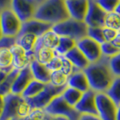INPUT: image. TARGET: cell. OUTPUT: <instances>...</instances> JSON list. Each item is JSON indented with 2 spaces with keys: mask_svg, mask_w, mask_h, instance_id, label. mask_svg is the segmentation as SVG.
Wrapping results in <instances>:
<instances>
[{
  "mask_svg": "<svg viewBox=\"0 0 120 120\" xmlns=\"http://www.w3.org/2000/svg\"><path fill=\"white\" fill-rule=\"evenodd\" d=\"M108 27L116 31L120 30V15H118L115 12H111L106 14L105 20H104V26Z\"/></svg>",
  "mask_w": 120,
  "mask_h": 120,
  "instance_id": "obj_29",
  "label": "cell"
},
{
  "mask_svg": "<svg viewBox=\"0 0 120 120\" xmlns=\"http://www.w3.org/2000/svg\"><path fill=\"white\" fill-rule=\"evenodd\" d=\"M75 46H76V41L75 40L67 37H59L57 46L54 50L57 56H64L67 52H69L72 49H74Z\"/></svg>",
  "mask_w": 120,
  "mask_h": 120,
  "instance_id": "obj_24",
  "label": "cell"
},
{
  "mask_svg": "<svg viewBox=\"0 0 120 120\" xmlns=\"http://www.w3.org/2000/svg\"><path fill=\"white\" fill-rule=\"evenodd\" d=\"M45 120H49V116H48V115H47V116H46Z\"/></svg>",
  "mask_w": 120,
  "mask_h": 120,
  "instance_id": "obj_50",
  "label": "cell"
},
{
  "mask_svg": "<svg viewBox=\"0 0 120 120\" xmlns=\"http://www.w3.org/2000/svg\"><path fill=\"white\" fill-rule=\"evenodd\" d=\"M64 56H65L73 64V65L79 71H83L90 64L89 61L83 56V54L76 48V46L74 49H72L69 52H67Z\"/></svg>",
  "mask_w": 120,
  "mask_h": 120,
  "instance_id": "obj_19",
  "label": "cell"
},
{
  "mask_svg": "<svg viewBox=\"0 0 120 120\" xmlns=\"http://www.w3.org/2000/svg\"><path fill=\"white\" fill-rule=\"evenodd\" d=\"M38 1H40V3H41V2H42V1H43V0H38Z\"/></svg>",
  "mask_w": 120,
  "mask_h": 120,
  "instance_id": "obj_51",
  "label": "cell"
},
{
  "mask_svg": "<svg viewBox=\"0 0 120 120\" xmlns=\"http://www.w3.org/2000/svg\"><path fill=\"white\" fill-rule=\"evenodd\" d=\"M111 43L114 45L115 48H116V49L120 51V32L119 31H118L117 34L116 35V37L114 38V40L111 41Z\"/></svg>",
  "mask_w": 120,
  "mask_h": 120,
  "instance_id": "obj_44",
  "label": "cell"
},
{
  "mask_svg": "<svg viewBox=\"0 0 120 120\" xmlns=\"http://www.w3.org/2000/svg\"><path fill=\"white\" fill-rule=\"evenodd\" d=\"M100 51H101L102 56L108 59L120 52L116 48L114 47V45L111 42H107V41L100 44Z\"/></svg>",
  "mask_w": 120,
  "mask_h": 120,
  "instance_id": "obj_31",
  "label": "cell"
},
{
  "mask_svg": "<svg viewBox=\"0 0 120 120\" xmlns=\"http://www.w3.org/2000/svg\"><path fill=\"white\" fill-rule=\"evenodd\" d=\"M40 4L38 0H12L11 9L22 22L34 18L36 10Z\"/></svg>",
  "mask_w": 120,
  "mask_h": 120,
  "instance_id": "obj_6",
  "label": "cell"
},
{
  "mask_svg": "<svg viewBox=\"0 0 120 120\" xmlns=\"http://www.w3.org/2000/svg\"><path fill=\"white\" fill-rule=\"evenodd\" d=\"M119 32H120V30H119Z\"/></svg>",
  "mask_w": 120,
  "mask_h": 120,
  "instance_id": "obj_54",
  "label": "cell"
},
{
  "mask_svg": "<svg viewBox=\"0 0 120 120\" xmlns=\"http://www.w3.org/2000/svg\"><path fill=\"white\" fill-rule=\"evenodd\" d=\"M67 87L74 88L82 93L90 90L88 79L83 73V71H76L74 74H72L70 76H68Z\"/></svg>",
  "mask_w": 120,
  "mask_h": 120,
  "instance_id": "obj_17",
  "label": "cell"
},
{
  "mask_svg": "<svg viewBox=\"0 0 120 120\" xmlns=\"http://www.w3.org/2000/svg\"><path fill=\"white\" fill-rule=\"evenodd\" d=\"M60 71L63 72L65 75L70 76L72 74H74L75 72L79 70H77L75 66L73 65V64L65 56H62V66H61Z\"/></svg>",
  "mask_w": 120,
  "mask_h": 120,
  "instance_id": "obj_36",
  "label": "cell"
},
{
  "mask_svg": "<svg viewBox=\"0 0 120 120\" xmlns=\"http://www.w3.org/2000/svg\"><path fill=\"white\" fill-rule=\"evenodd\" d=\"M88 4H89V0L65 1V5L69 15V18L83 22L88 10Z\"/></svg>",
  "mask_w": 120,
  "mask_h": 120,
  "instance_id": "obj_15",
  "label": "cell"
},
{
  "mask_svg": "<svg viewBox=\"0 0 120 120\" xmlns=\"http://www.w3.org/2000/svg\"><path fill=\"white\" fill-rule=\"evenodd\" d=\"M58 40H59V36L51 29L45 32L42 36L39 37L37 40V42L40 45L50 48L52 49H55L56 47L57 46Z\"/></svg>",
  "mask_w": 120,
  "mask_h": 120,
  "instance_id": "obj_22",
  "label": "cell"
},
{
  "mask_svg": "<svg viewBox=\"0 0 120 120\" xmlns=\"http://www.w3.org/2000/svg\"><path fill=\"white\" fill-rule=\"evenodd\" d=\"M96 108L101 120H116V106L105 92L96 93Z\"/></svg>",
  "mask_w": 120,
  "mask_h": 120,
  "instance_id": "obj_8",
  "label": "cell"
},
{
  "mask_svg": "<svg viewBox=\"0 0 120 120\" xmlns=\"http://www.w3.org/2000/svg\"><path fill=\"white\" fill-rule=\"evenodd\" d=\"M117 32L118 31H116L115 30H112V29L108 28V27H102L103 39H104V41H107V42H111L112 40H114L116 35L117 34Z\"/></svg>",
  "mask_w": 120,
  "mask_h": 120,
  "instance_id": "obj_40",
  "label": "cell"
},
{
  "mask_svg": "<svg viewBox=\"0 0 120 120\" xmlns=\"http://www.w3.org/2000/svg\"><path fill=\"white\" fill-rule=\"evenodd\" d=\"M46 116H47V114L43 109H33L23 120H45Z\"/></svg>",
  "mask_w": 120,
  "mask_h": 120,
  "instance_id": "obj_37",
  "label": "cell"
},
{
  "mask_svg": "<svg viewBox=\"0 0 120 120\" xmlns=\"http://www.w3.org/2000/svg\"><path fill=\"white\" fill-rule=\"evenodd\" d=\"M66 87H55L50 83H48V84H46L45 88L41 90L38 95L29 100L28 101L31 106L32 109H44L54 98L62 94V92L64 91V90Z\"/></svg>",
  "mask_w": 120,
  "mask_h": 120,
  "instance_id": "obj_7",
  "label": "cell"
},
{
  "mask_svg": "<svg viewBox=\"0 0 120 120\" xmlns=\"http://www.w3.org/2000/svg\"><path fill=\"white\" fill-rule=\"evenodd\" d=\"M75 110L82 114L98 116L96 108V92L89 90L82 93L79 102L75 107Z\"/></svg>",
  "mask_w": 120,
  "mask_h": 120,
  "instance_id": "obj_13",
  "label": "cell"
},
{
  "mask_svg": "<svg viewBox=\"0 0 120 120\" xmlns=\"http://www.w3.org/2000/svg\"><path fill=\"white\" fill-rule=\"evenodd\" d=\"M12 70H13V67L12 68H7V69H0V83L5 80V77L8 75V74Z\"/></svg>",
  "mask_w": 120,
  "mask_h": 120,
  "instance_id": "obj_43",
  "label": "cell"
},
{
  "mask_svg": "<svg viewBox=\"0 0 120 120\" xmlns=\"http://www.w3.org/2000/svg\"><path fill=\"white\" fill-rule=\"evenodd\" d=\"M33 52L35 55L36 61H38L39 63L45 65H48L56 55L54 49L45 47V46L40 45L38 42H36Z\"/></svg>",
  "mask_w": 120,
  "mask_h": 120,
  "instance_id": "obj_20",
  "label": "cell"
},
{
  "mask_svg": "<svg viewBox=\"0 0 120 120\" xmlns=\"http://www.w3.org/2000/svg\"><path fill=\"white\" fill-rule=\"evenodd\" d=\"M62 56H63L56 55L55 57L51 60L48 65H46L50 72L58 71L61 69V66H62Z\"/></svg>",
  "mask_w": 120,
  "mask_h": 120,
  "instance_id": "obj_38",
  "label": "cell"
},
{
  "mask_svg": "<svg viewBox=\"0 0 120 120\" xmlns=\"http://www.w3.org/2000/svg\"><path fill=\"white\" fill-rule=\"evenodd\" d=\"M94 1L106 14H108L115 11V8L120 0H94Z\"/></svg>",
  "mask_w": 120,
  "mask_h": 120,
  "instance_id": "obj_33",
  "label": "cell"
},
{
  "mask_svg": "<svg viewBox=\"0 0 120 120\" xmlns=\"http://www.w3.org/2000/svg\"><path fill=\"white\" fill-rule=\"evenodd\" d=\"M23 98L21 95L9 93L4 96V109L0 120H15L18 119L17 111L18 107ZM20 119V118H19Z\"/></svg>",
  "mask_w": 120,
  "mask_h": 120,
  "instance_id": "obj_11",
  "label": "cell"
},
{
  "mask_svg": "<svg viewBox=\"0 0 120 120\" xmlns=\"http://www.w3.org/2000/svg\"><path fill=\"white\" fill-rule=\"evenodd\" d=\"M2 31H1V27H0V38H1V37H2Z\"/></svg>",
  "mask_w": 120,
  "mask_h": 120,
  "instance_id": "obj_49",
  "label": "cell"
},
{
  "mask_svg": "<svg viewBox=\"0 0 120 120\" xmlns=\"http://www.w3.org/2000/svg\"><path fill=\"white\" fill-rule=\"evenodd\" d=\"M32 110V108L30 104L29 103L28 100H26L25 99L22 100V102L20 103V105L18 107V111H17V116L20 119H24L30 113V111Z\"/></svg>",
  "mask_w": 120,
  "mask_h": 120,
  "instance_id": "obj_35",
  "label": "cell"
},
{
  "mask_svg": "<svg viewBox=\"0 0 120 120\" xmlns=\"http://www.w3.org/2000/svg\"><path fill=\"white\" fill-rule=\"evenodd\" d=\"M49 116V120H69L62 116Z\"/></svg>",
  "mask_w": 120,
  "mask_h": 120,
  "instance_id": "obj_46",
  "label": "cell"
},
{
  "mask_svg": "<svg viewBox=\"0 0 120 120\" xmlns=\"http://www.w3.org/2000/svg\"><path fill=\"white\" fill-rule=\"evenodd\" d=\"M78 120H101L98 116L95 115H87V114H82L79 116Z\"/></svg>",
  "mask_w": 120,
  "mask_h": 120,
  "instance_id": "obj_41",
  "label": "cell"
},
{
  "mask_svg": "<svg viewBox=\"0 0 120 120\" xmlns=\"http://www.w3.org/2000/svg\"><path fill=\"white\" fill-rule=\"evenodd\" d=\"M46 84L38 82L36 80H33L30 82L29 85L26 87V89L24 90V91L22 93V97L25 99V100H29L32 98H34L35 96H37L40 93L41 90L45 88Z\"/></svg>",
  "mask_w": 120,
  "mask_h": 120,
  "instance_id": "obj_23",
  "label": "cell"
},
{
  "mask_svg": "<svg viewBox=\"0 0 120 120\" xmlns=\"http://www.w3.org/2000/svg\"><path fill=\"white\" fill-rule=\"evenodd\" d=\"M109 65L114 77H120V52L109 58Z\"/></svg>",
  "mask_w": 120,
  "mask_h": 120,
  "instance_id": "obj_34",
  "label": "cell"
},
{
  "mask_svg": "<svg viewBox=\"0 0 120 120\" xmlns=\"http://www.w3.org/2000/svg\"><path fill=\"white\" fill-rule=\"evenodd\" d=\"M86 36L96 42H98L99 44L105 42L103 39V34H102V27H88Z\"/></svg>",
  "mask_w": 120,
  "mask_h": 120,
  "instance_id": "obj_32",
  "label": "cell"
},
{
  "mask_svg": "<svg viewBox=\"0 0 120 120\" xmlns=\"http://www.w3.org/2000/svg\"><path fill=\"white\" fill-rule=\"evenodd\" d=\"M83 73L88 79L90 89L96 93L106 92L114 79L109 65V59L103 56L99 61L89 64Z\"/></svg>",
  "mask_w": 120,
  "mask_h": 120,
  "instance_id": "obj_1",
  "label": "cell"
},
{
  "mask_svg": "<svg viewBox=\"0 0 120 120\" xmlns=\"http://www.w3.org/2000/svg\"><path fill=\"white\" fill-rule=\"evenodd\" d=\"M38 40V37L32 34L25 33V34H19L16 37V44L22 48L25 51L30 52L33 51L34 47Z\"/></svg>",
  "mask_w": 120,
  "mask_h": 120,
  "instance_id": "obj_21",
  "label": "cell"
},
{
  "mask_svg": "<svg viewBox=\"0 0 120 120\" xmlns=\"http://www.w3.org/2000/svg\"><path fill=\"white\" fill-rule=\"evenodd\" d=\"M18 73H19V71L15 70L13 68V70L8 74V75L5 77V80L0 83V95L4 97V96L11 93L12 85L14 83V81H15V77H16Z\"/></svg>",
  "mask_w": 120,
  "mask_h": 120,
  "instance_id": "obj_27",
  "label": "cell"
},
{
  "mask_svg": "<svg viewBox=\"0 0 120 120\" xmlns=\"http://www.w3.org/2000/svg\"><path fill=\"white\" fill-rule=\"evenodd\" d=\"M65 1H71V0H65Z\"/></svg>",
  "mask_w": 120,
  "mask_h": 120,
  "instance_id": "obj_53",
  "label": "cell"
},
{
  "mask_svg": "<svg viewBox=\"0 0 120 120\" xmlns=\"http://www.w3.org/2000/svg\"><path fill=\"white\" fill-rule=\"evenodd\" d=\"M13 55L12 67L17 71H21L30 66V63L35 60V55L33 51L27 52L19 45L15 44L10 49Z\"/></svg>",
  "mask_w": 120,
  "mask_h": 120,
  "instance_id": "obj_10",
  "label": "cell"
},
{
  "mask_svg": "<svg viewBox=\"0 0 120 120\" xmlns=\"http://www.w3.org/2000/svg\"><path fill=\"white\" fill-rule=\"evenodd\" d=\"M12 0H0V11L11 7Z\"/></svg>",
  "mask_w": 120,
  "mask_h": 120,
  "instance_id": "obj_42",
  "label": "cell"
},
{
  "mask_svg": "<svg viewBox=\"0 0 120 120\" xmlns=\"http://www.w3.org/2000/svg\"><path fill=\"white\" fill-rule=\"evenodd\" d=\"M3 109H4V97L0 95V116L2 115Z\"/></svg>",
  "mask_w": 120,
  "mask_h": 120,
  "instance_id": "obj_45",
  "label": "cell"
},
{
  "mask_svg": "<svg viewBox=\"0 0 120 120\" xmlns=\"http://www.w3.org/2000/svg\"><path fill=\"white\" fill-rule=\"evenodd\" d=\"M0 69H1V68H0Z\"/></svg>",
  "mask_w": 120,
  "mask_h": 120,
  "instance_id": "obj_55",
  "label": "cell"
},
{
  "mask_svg": "<svg viewBox=\"0 0 120 120\" xmlns=\"http://www.w3.org/2000/svg\"><path fill=\"white\" fill-rule=\"evenodd\" d=\"M116 120H120V104L116 108Z\"/></svg>",
  "mask_w": 120,
  "mask_h": 120,
  "instance_id": "obj_47",
  "label": "cell"
},
{
  "mask_svg": "<svg viewBox=\"0 0 120 120\" xmlns=\"http://www.w3.org/2000/svg\"><path fill=\"white\" fill-rule=\"evenodd\" d=\"M32 80H33V77L29 66L19 71V73L17 74L14 81V83L12 85L11 93L15 95H22V93L24 91L26 87Z\"/></svg>",
  "mask_w": 120,
  "mask_h": 120,
  "instance_id": "obj_16",
  "label": "cell"
},
{
  "mask_svg": "<svg viewBox=\"0 0 120 120\" xmlns=\"http://www.w3.org/2000/svg\"><path fill=\"white\" fill-rule=\"evenodd\" d=\"M34 18L52 26L68 19L65 0H43L36 10Z\"/></svg>",
  "mask_w": 120,
  "mask_h": 120,
  "instance_id": "obj_2",
  "label": "cell"
},
{
  "mask_svg": "<svg viewBox=\"0 0 120 120\" xmlns=\"http://www.w3.org/2000/svg\"><path fill=\"white\" fill-rule=\"evenodd\" d=\"M87 25L84 22L68 18L52 26V30L59 37H67L78 41L87 35Z\"/></svg>",
  "mask_w": 120,
  "mask_h": 120,
  "instance_id": "obj_3",
  "label": "cell"
},
{
  "mask_svg": "<svg viewBox=\"0 0 120 120\" xmlns=\"http://www.w3.org/2000/svg\"><path fill=\"white\" fill-rule=\"evenodd\" d=\"M13 64V55L10 49H0V68L7 69L12 68Z\"/></svg>",
  "mask_w": 120,
  "mask_h": 120,
  "instance_id": "obj_30",
  "label": "cell"
},
{
  "mask_svg": "<svg viewBox=\"0 0 120 120\" xmlns=\"http://www.w3.org/2000/svg\"><path fill=\"white\" fill-rule=\"evenodd\" d=\"M61 95L63 97V99L69 105L75 108V106H76V104L79 102V100H81V98L82 96V92L75 90L74 88L66 87L65 90H64V91L62 92Z\"/></svg>",
  "mask_w": 120,
  "mask_h": 120,
  "instance_id": "obj_26",
  "label": "cell"
},
{
  "mask_svg": "<svg viewBox=\"0 0 120 120\" xmlns=\"http://www.w3.org/2000/svg\"><path fill=\"white\" fill-rule=\"evenodd\" d=\"M15 44H16V38L5 37V36H2L0 38V49H10Z\"/></svg>",
  "mask_w": 120,
  "mask_h": 120,
  "instance_id": "obj_39",
  "label": "cell"
},
{
  "mask_svg": "<svg viewBox=\"0 0 120 120\" xmlns=\"http://www.w3.org/2000/svg\"><path fill=\"white\" fill-rule=\"evenodd\" d=\"M22 23L11 8L0 11V27L3 36L16 38L20 33Z\"/></svg>",
  "mask_w": 120,
  "mask_h": 120,
  "instance_id": "obj_5",
  "label": "cell"
},
{
  "mask_svg": "<svg viewBox=\"0 0 120 120\" xmlns=\"http://www.w3.org/2000/svg\"><path fill=\"white\" fill-rule=\"evenodd\" d=\"M15 120H23V119H19V118H18V119H15Z\"/></svg>",
  "mask_w": 120,
  "mask_h": 120,
  "instance_id": "obj_52",
  "label": "cell"
},
{
  "mask_svg": "<svg viewBox=\"0 0 120 120\" xmlns=\"http://www.w3.org/2000/svg\"><path fill=\"white\" fill-rule=\"evenodd\" d=\"M76 48L83 54L89 63L97 62L102 57L100 51V44L87 36L76 41Z\"/></svg>",
  "mask_w": 120,
  "mask_h": 120,
  "instance_id": "obj_9",
  "label": "cell"
},
{
  "mask_svg": "<svg viewBox=\"0 0 120 120\" xmlns=\"http://www.w3.org/2000/svg\"><path fill=\"white\" fill-rule=\"evenodd\" d=\"M29 67H30V70L34 80L40 82L44 84L49 83L51 72L48 69V67L45 65H42V64L39 63L38 61L33 60L30 63Z\"/></svg>",
  "mask_w": 120,
  "mask_h": 120,
  "instance_id": "obj_18",
  "label": "cell"
},
{
  "mask_svg": "<svg viewBox=\"0 0 120 120\" xmlns=\"http://www.w3.org/2000/svg\"><path fill=\"white\" fill-rule=\"evenodd\" d=\"M51 29H52V25L46 23L40 20H37L35 18H32L22 23V28L19 34L29 33V34L35 35L36 37L39 38Z\"/></svg>",
  "mask_w": 120,
  "mask_h": 120,
  "instance_id": "obj_14",
  "label": "cell"
},
{
  "mask_svg": "<svg viewBox=\"0 0 120 120\" xmlns=\"http://www.w3.org/2000/svg\"><path fill=\"white\" fill-rule=\"evenodd\" d=\"M45 113L50 116H62L69 120H78L80 113L65 101L62 95L56 96L44 109Z\"/></svg>",
  "mask_w": 120,
  "mask_h": 120,
  "instance_id": "obj_4",
  "label": "cell"
},
{
  "mask_svg": "<svg viewBox=\"0 0 120 120\" xmlns=\"http://www.w3.org/2000/svg\"><path fill=\"white\" fill-rule=\"evenodd\" d=\"M115 13H116L118 15H120V1L118 2V4L116 5V7L115 8V11H114Z\"/></svg>",
  "mask_w": 120,
  "mask_h": 120,
  "instance_id": "obj_48",
  "label": "cell"
},
{
  "mask_svg": "<svg viewBox=\"0 0 120 120\" xmlns=\"http://www.w3.org/2000/svg\"><path fill=\"white\" fill-rule=\"evenodd\" d=\"M106 13L96 4L94 0H89L88 10L84 18L87 27H103Z\"/></svg>",
  "mask_w": 120,
  "mask_h": 120,
  "instance_id": "obj_12",
  "label": "cell"
},
{
  "mask_svg": "<svg viewBox=\"0 0 120 120\" xmlns=\"http://www.w3.org/2000/svg\"><path fill=\"white\" fill-rule=\"evenodd\" d=\"M68 76L65 75L60 70L51 72L50 74L49 83L55 87H66L67 86Z\"/></svg>",
  "mask_w": 120,
  "mask_h": 120,
  "instance_id": "obj_28",
  "label": "cell"
},
{
  "mask_svg": "<svg viewBox=\"0 0 120 120\" xmlns=\"http://www.w3.org/2000/svg\"><path fill=\"white\" fill-rule=\"evenodd\" d=\"M111 100L117 106L120 104V77H114L109 89L105 92Z\"/></svg>",
  "mask_w": 120,
  "mask_h": 120,
  "instance_id": "obj_25",
  "label": "cell"
}]
</instances>
